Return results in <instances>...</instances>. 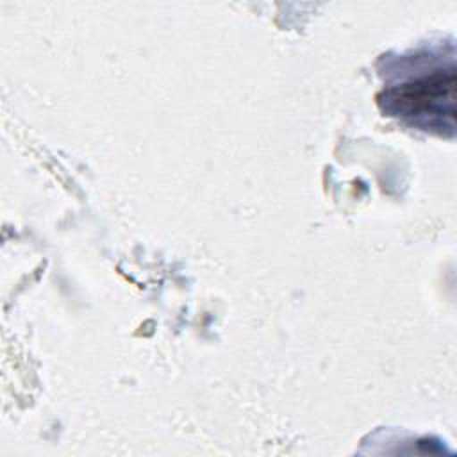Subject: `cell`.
I'll return each instance as SVG.
<instances>
[{"label":"cell","mask_w":457,"mask_h":457,"mask_svg":"<svg viewBox=\"0 0 457 457\" xmlns=\"http://www.w3.org/2000/svg\"><path fill=\"white\" fill-rule=\"evenodd\" d=\"M391 116L439 134L455 129V66H434L430 71L393 84L378 96Z\"/></svg>","instance_id":"1"}]
</instances>
